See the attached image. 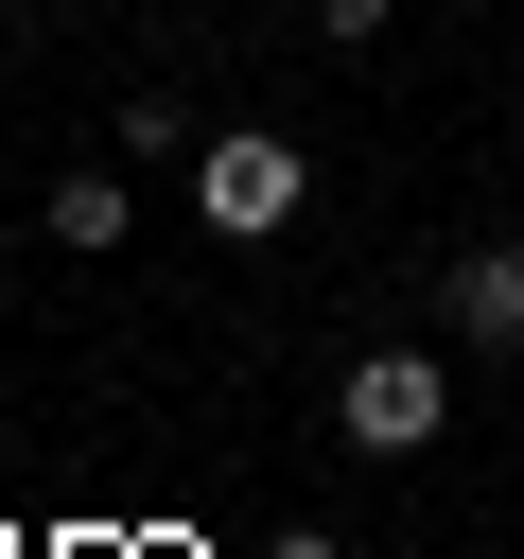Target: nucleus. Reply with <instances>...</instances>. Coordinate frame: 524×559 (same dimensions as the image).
Here are the masks:
<instances>
[{
	"instance_id": "f257e3e1",
	"label": "nucleus",
	"mask_w": 524,
	"mask_h": 559,
	"mask_svg": "<svg viewBox=\"0 0 524 559\" xmlns=\"http://www.w3.org/2000/svg\"><path fill=\"white\" fill-rule=\"evenodd\" d=\"M332 437H349V454H437V437H454V384H437V349H349V384H332Z\"/></svg>"
},
{
	"instance_id": "f03ea898",
	"label": "nucleus",
	"mask_w": 524,
	"mask_h": 559,
	"mask_svg": "<svg viewBox=\"0 0 524 559\" xmlns=\"http://www.w3.org/2000/svg\"><path fill=\"white\" fill-rule=\"evenodd\" d=\"M192 192H210V227H227V245H262V227H297L314 157H297V140H210V157H192Z\"/></svg>"
},
{
	"instance_id": "7ed1b4c3",
	"label": "nucleus",
	"mask_w": 524,
	"mask_h": 559,
	"mask_svg": "<svg viewBox=\"0 0 524 559\" xmlns=\"http://www.w3.org/2000/svg\"><path fill=\"white\" fill-rule=\"evenodd\" d=\"M437 314H454V349H524V245H472L437 280Z\"/></svg>"
},
{
	"instance_id": "20e7f679",
	"label": "nucleus",
	"mask_w": 524,
	"mask_h": 559,
	"mask_svg": "<svg viewBox=\"0 0 524 559\" xmlns=\"http://www.w3.org/2000/svg\"><path fill=\"white\" fill-rule=\"evenodd\" d=\"M122 157H210V140H192V105H175V87H140V105H122Z\"/></svg>"
},
{
	"instance_id": "39448f33",
	"label": "nucleus",
	"mask_w": 524,
	"mask_h": 559,
	"mask_svg": "<svg viewBox=\"0 0 524 559\" xmlns=\"http://www.w3.org/2000/svg\"><path fill=\"white\" fill-rule=\"evenodd\" d=\"M52 245H122V175H70L52 192Z\"/></svg>"
},
{
	"instance_id": "423d86ee",
	"label": "nucleus",
	"mask_w": 524,
	"mask_h": 559,
	"mask_svg": "<svg viewBox=\"0 0 524 559\" xmlns=\"http://www.w3.org/2000/svg\"><path fill=\"white\" fill-rule=\"evenodd\" d=\"M297 17H314L332 52H367V35H384V0H297Z\"/></svg>"
},
{
	"instance_id": "0eeeda50",
	"label": "nucleus",
	"mask_w": 524,
	"mask_h": 559,
	"mask_svg": "<svg viewBox=\"0 0 524 559\" xmlns=\"http://www.w3.org/2000/svg\"><path fill=\"white\" fill-rule=\"evenodd\" d=\"M262 559H332V542H314V524H279V542H262Z\"/></svg>"
}]
</instances>
